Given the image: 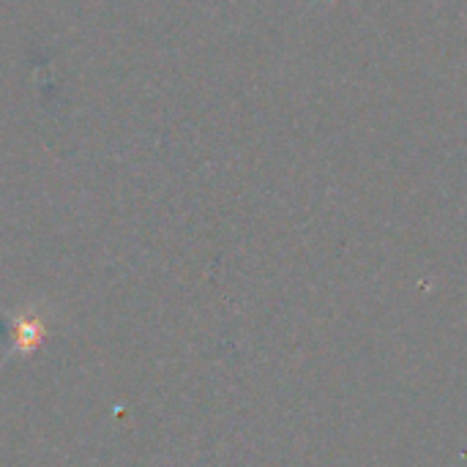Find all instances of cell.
Instances as JSON below:
<instances>
[{
  "label": "cell",
  "instance_id": "obj_1",
  "mask_svg": "<svg viewBox=\"0 0 467 467\" xmlns=\"http://www.w3.org/2000/svg\"><path fill=\"white\" fill-rule=\"evenodd\" d=\"M47 328L38 317H25V315H16V317H5L3 320V358H14V356H25V353H33L41 339H44Z\"/></svg>",
  "mask_w": 467,
  "mask_h": 467
}]
</instances>
